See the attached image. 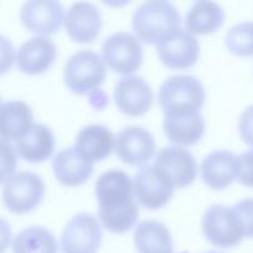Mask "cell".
I'll list each match as a JSON object with an SVG mask.
<instances>
[{"instance_id":"30bf717a","label":"cell","mask_w":253,"mask_h":253,"mask_svg":"<svg viewBox=\"0 0 253 253\" xmlns=\"http://www.w3.org/2000/svg\"><path fill=\"white\" fill-rule=\"evenodd\" d=\"M135 199L146 209L165 207L173 197L174 188L153 165H145L136 173L132 182Z\"/></svg>"},{"instance_id":"7c38bea8","label":"cell","mask_w":253,"mask_h":253,"mask_svg":"<svg viewBox=\"0 0 253 253\" xmlns=\"http://www.w3.org/2000/svg\"><path fill=\"white\" fill-rule=\"evenodd\" d=\"M115 150L118 157L130 166H145L156 153L153 136L140 126H128L115 137Z\"/></svg>"},{"instance_id":"6da1fadb","label":"cell","mask_w":253,"mask_h":253,"mask_svg":"<svg viewBox=\"0 0 253 253\" xmlns=\"http://www.w3.org/2000/svg\"><path fill=\"white\" fill-rule=\"evenodd\" d=\"M99 219L113 234H125L137 224L140 208L132 197V182L125 172L111 169L101 174L95 184Z\"/></svg>"},{"instance_id":"9c48e42d","label":"cell","mask_w":253,"mask_h":253,"mask_svg":"<svg viewBox=\"0 0 253 253\" xmlns=\"http://www.w3.org/2000/svg\"><path fill=\"white\" fill-rule=\"evenodd\" d=\"M153 166L165 175L174 189L190 185L198 175L195 158L187 148L179 146L162 148L158 152Z\"/></svg>"},{"instance_id":"f1b7e54d","label":"cell","mask_w":253,"mask_h":253,"mask_svg":"<svg viewBox=\"0 0 253 253\" xmlns=\"http://www.w3.org/2000/svg\"><path fill=\"white\" fill-rule=\"evenodd\" d=\"M232 208L239 215L245 237H253V199L241 200Z\"/></svg>"},{"instance_id":"d4e9b609","label":"cell","mask_w":253,"mask_h":253,"mask_svg":"<svg viewBox=\"0 0 253 253\" xmlns=\"http://www.w3.org/2000/svg\"><path fill=\"white\" fill-rule=\"evenodd\" d=\"M58 245L51 231L32 226L20 231L12 242V253H57Z\"/></svg>"},{"instance_id":"2e32d148","label":"cell","mask_w":253,"mask_h":253,"mask_svg":"<svg viewBox=\"0 0 253 253\" xmlns=\"http://www.w3.org/2000/svg\"><path fill=\"white\" fill-rule=\"evenodd\" d=\"M163 131L170 142L192 146L199 142L205 131V121L200 111L165 113Z\"/></svg>"},{"instance_id":"4316f807","label":"cell","mask_w":253,"mask_h":253,"mask_svg":"<svg viewBox=\"0 0 253 253\" xmlns=\"http://www.w3.org/2000/svg\"><path fill=\"white\" fill-rule=\"evenodd\" d=\"M16 166L17 158L14 147L6 141L0 140V184L14 175Z\"/></svg>"},{"instance_id":"5b68a950","label":"cell","mask_w":253,"mask_h":253,"mask_svg":"<svg viewBox=\"0 0 253 253\" xmlns=\"http://www.w3.org/2000/svg\"><path fill=\"white\" fill-rule=\"evenodd\" d=\"M202 227L205 239L220 249H234L245 237L239 215L232 207H210L203 216Z\"/></svg>"},{"instance_id":"484cf974","label":"cell","mask_w":253,"mask_h":253,"mask_svg":"<svg viewBox=\"0 0 253 253\" xmlns=\"http://www.w3.org/2000/svg\"><path fill=\"white\" fill-rule=\"evenodd\" d=\"M225 44L235 56H253V21L240 22L232 26L225 37Z\"/></svg>"},{"instance_id":"8992f818","label":"cell","mask_w":253,"mask_h":253,"mask_svg":"<svg viewBox=\"0 0 253 253\" xmlns=\"http://www.w3.org/2000/svg\"><path fill=\"white\" fill-rule=\"evenodd\" d=\"M44 195V183L31 172H19L9 178L2 188V202L12 214H26L40 205Z\"/></svg>"},{"instance_id":"f546056e","label":"cell","mask_w":253,"mask_h":253,"mask_svg":"<svg viewBox=\"0 0 253 253\" xmlns=\"http://www.w3.org/2000/svg\"><path fill=\"white\" fill-rule=\"evenodd\" d=\"M16 61L15 49L7 37L0 35V76L6 73Z\"/></svg>"},{"instance_id":"83f0119b","label":"cell","mask_w":253,"mask_h":253,"mask_svg":"<svg viewBox=\"0 0 253 253\" xmlns=\"http://www.w3.org/2000/svg\"><path fill=\"white\" fill-rule=\"evenodd\" d=\"M237 180L245 187L253 188V150L237 157Z\"/></svg>"},{"instance_id":"3957f363","label":"cell","mask_w":253,"mask_h":253,"mask_svg":"<svg viewBox=\"0 0 253 253\" xmlns=\"http://www.w3.org/2000/svg\"><path fill=\"white\" fill-rule=\"evenodd\" d=\"M106 77L105 63L96 52L84 49L69 57L64 66V82L71 91L84 95L98 89Z\"/></svg>"},{"instance_id":"44dd1931","label":"cell","mask_w":253,"mask_h":253,"mask_svg":"<svg viewBox=\"0 0 253 253\" xmlns=\"http://www.w3.org/2000/svg\"><path fill=\"white\" fill-rule=\"evenodd\" d=\"M74 147L91 162L108 158L115 147V137L103 125H89L79 131Z\"/></svg>"},{"instance_id":"ac0fdd59","label":"cell","mask_w":253,"mask_h":253,"mask_svg":"<svg viewBox=\"0 0 253 253\" xmlns=\"http://www.w3.org/2000/svg\"><path fill=\"white\" fill-rule=\"evenodd\" d=\"M56 179L66 187H78L90 178L94 163L84 157L76 147L59 151L52 162Z\"/></svg>"},{"instance_id":"277c9868","label":"cell","mask_w":253,"mask_h":253,"mask_svg":"<svg viewBox=\"0 0 253 253\" xmlns=\"http://www.w3.org/2000/svg\"><path fill=\"white\" fill-rule=\"evenodd\" d=\"M158 101L163 113L200 111L205 101L204 85L193 76L170 77L163 82Z\"/></svg>"},{"instance_id":"52a82bcc","label":"cell","mask_w":253,"mask_h":253,"mask_svg":"<svg viewBox=\"0 0 253 253\" xmlns=\"http://www.w3.org/2000/svg\"><path fill=\"white\" fill-rule=\"evenodd\" d=\"M143 51L137 37L128 32H116L101 46V59L119 74H131L142 64Z\"/></svg>"},{"instance_id":"ffe728a7","label":"cell","mask_w":253,"mask_h":253,"mask_svg":"<svg viewBox=\"0 0 253 253\" xmlns=\"http://www.w3.org/2000/svg\"><path fill=\"white\" fill-rule=\"evenodd\" d=\"M34 125L31 108L24 101H6L0 105V140H21Z\"/></svg>"},{"instance_id":"8fae6325","label":"cell","mask_w":253,"mask_h":253,"mask_svg":"<svg viewBox=\"0 0 253 253\" xmlns=\"http://www.w3.org/2000/svg\"><path fill=\"white\" fill-rule=\"evenodd\" d=\"M161 62L170 69H187L197 63L200 54L197 37L187 29L177 30L156 47Z\"/></svg>"},{"instance_id":"5bb4252c","label":"cell","mask_w":253,"mask_h":253,"mask_svg":"<svg viewBox=\"0 0 253 253\" xmlns=\"http://www.w3.org/2000/svg\"><path fill=\"white\" fill-rule=\"evenodd\" d=\"M114 99L121 113L128 116H141L152 105L153 90L142 77L127 76L116 84Z\"/></svg>"},{"instance_id":"1f68e13d","label":"cell","mask_w":253,"mask_h":253,"mask_svg":"<svg viewBox=\"0 0 253 253\" xmlns=\"http://www.w3.org/2000/svg\"><path fill=\"white\" fill-rule=\"evenodd\" d=\"M11 241V227L6 220L0 217V253H5Z\"/></svg>"},{"instance_id":"7402d4cb","label":"cell","mask_w":253,"mask_h":253,"mask_svg":"<svg viewBox=\"0 0 253 253\" xmlns=\"http://www.w3.org/2000/svg\"><path fill=\"white\" fill-rule=\"evenodd\" d=\"M15 150L22 160L40 163L52 156L54 151V136L51 128L42 124H35L30 132L16 141Z\"/></svg>"},{"instance_id":"4dcf8cb0","label":"cell","mask_w":253,"mask_h":253,"mask_svg":"<svg viewBox=\"0 0 253 253\" xmlns=\"http://www.w3.org/2000/svg\"><path fill=\"white\" fill-rule=\"evenodd\" d=\"M239 131L241 138L253 147V105L245 109L239 120Z\"/></svg>"},{"instance_id":"7a4b0ae2","label":"cell","mask_w":253,"mask_h":253,"mask_svg":"<svg viewBox=\"0 0 253 253\" xmlns=\"http://www.w3.org/2000/svg\"><path fill=\"white\" fill-rule=\"evenodd\" d=\"M180 24L182 19L177 7L163 0L143 2L132 16L133 32L138 40L148 44H158L179 30Z\"/></svg>"},{"instance_id":"9a60e30c","label":"cell","mask_w":253,"mask_h":253,"mask_svg":"<svg viewBox=\"0 0 253 253\" xmlns=\"http://www.w3.org/2000/svg\"><path fill=\"white\" fill-rule=\"evenodd\" d=\"M67 35L79 43L93 42L99 36L103 25L101 14L91 2H74L63 20Z\"/></svg>"},{"instance_id":"cb8c5ba5","label":"cell","mask_w":253,"mask_h":253,"mask_svg":"<svg viewBox=\"0 0 253 253\" xmlns=\"http://www.w3.org/2000/svg\"><path fill=\"white\" fill-rule=\"evenodd\" d=\"M225 20L224 9L214 1H197L187 14V29L193 35L216 32Z\"/></svg>"},{"instance_id":"d6986e66","label":"cell","mask_w":253,"mask_h":253,"mask_svg":"<svg viewBox=\"0 0 253 253\" xmlns=\"http://www.w3.org/2000/svg\"><path fill=\"white\" fill-rule=\"evenodd\" d=\"M202 178L211 189L230 187L237 178V157L225 150L209 153L202 162Z\"/></svg>"},{"instance_id":"603a6c76","label":"cell","mask_w":253,"mask_h":253,"mask_svg":"<svg viewBox=\"0 0 253 253\" xmlns=\"http://www.w3.org/2000/svg\"><path fill=\"white\" fill-rule=\"evenodd\" d=\"M133 241L138 253H173L170 231L156 220L140 222L133 234Z\"/></svg>"},{"instance_id":"4fadbf2b","label":"cell","mask_w":253,"mask_h":253,"mask_svg":"<svg viewBox=\"0 0 253 253\" xmlns=\"http://www.w3.org/2000/svg\"><path fill=\"white\" fill-rule=\"evenodd\" d=\"M63 5L54 0H31L21 6L22 25L37 35L56 34L63 22Z\"/></svg>"},{"instance_id":"e0dca14e","label":"cell","mask_w":253,"mask_h":253,"mask_svg":"<svg viewBox=\"0 0 253 253\" xmlns=\"http://www.w3.org/2000/svg\"><path fill=\"white\" fill-rule=\"evenodd\" d=\"M57 56L56 44L43 36L32 37L20 46L16 64L20 72L27 76L44 73L53 64Z\"/></svg>"},{"instance_id":"ba28073f","label":"cell","mask_w":253,"mask_h":253,"mask_svg":"<svg viewBox=\"0 0 253 253\" xmlns=\"http://www.w3.org/2000/svg\"><path fill=\"white\" fill-rule=\"evenodd\" d=\"M101 237L103 232L98 219L88 212H82L72 217L62 232V253H96Z\"/></svg>"},{"instance_id":"d6a6232c","label":"cell","mask_w":253,"mask_h":253,"mask_svg":"<svg viewBox=\"0 0 253 253\" xmlns=\"http://www.w3.org/2000/svg\"><path fill=\"white\" fill-rule=\"evenodd\" d=\"M203 253H220V252H216V251H208V252H203Z\"/></svg>"}]
</instances>
